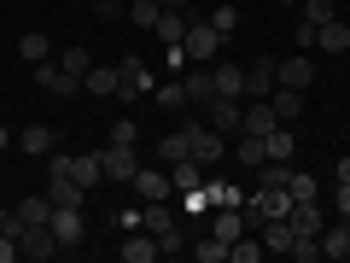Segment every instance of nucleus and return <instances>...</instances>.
I'll return each instance as SVG.
<instances>
[{
    "label": "nucleus",
    "instance_id": "nucleus-1",
    "mask_svg": "<svg viewBox=\"0 0 350 263\" xmlns=\"http://www.w3.org/2000/svg\"><path fill=\"white\" fill-rule=\"evenodd\" d=\"M59 234H53V223H24L18 228V258H29V263H47V258H59Z\"/></svg>",
    "mask_w": 350,
    "mask_h": 263
},
{
    "label": "nucleus",
    "instance_id": "nucleus-2",
    "mask_svg": "<svg viewBox=\"0 0 350 263\" xmlns=\"http://www.w3.org/2000/svg\"><path fill=\"white\" fill-rule=\"evenodd\" d=\"M181 47H187V59H193V64H211L216 53H222V36H216L204 18H187V36H181Z\"/></svg>",
    "mask_w": 350,
    "mask_h": 263
},
{
    "label": "nucleus",
    "instance_id": "nucleus-3",
    "mask_svg": "<svg viewBox=\"0 0 350 263\" xmlns=\"http://www.w3.org/2000/svg\"><path fill=\"white\" fill-rule=\"evenodd\" d=\"M100 170H105V181H135V170H140V152L135 147H117V140H105V152H100Z\"/></svg>",
    "mask_w": 350,
    "mask_h": 263
},
{
    "label": "nucleus",
    "instance_id": "nucleus-4",
    "mask_svg": "<svg viewBox=\"0 0 350 263\" xmlns=\"http://www.w3.org/2000/svg\"><path fill=\"white\" fill-rule=\"evenodd\" d=\"M29 71H36V88H47V94H64V100H70V94H82V82H76L59 59H41V64H29Z\"/></svg>",
    "mask_w": 350,
    "mask_h": 263
},
{
    "label": "nucleus",
    "instance_id": "nucleus-5",
    "mask_svg": "<svg viewBox=\"0 0 350 263\" xmlns=\"http://www.w3.org/2000/svg\"><path fill=\"white\" fill-rule=\"evenodd\" d=\"M163 170H170V188L181 193V199H187V193H199L204 181H211V170H204L199 158H175V164H163Z\"/></svg>",
    "mask_w": 350,
    "mask_h": 263
},
{
    "label": "nucleus",
    "instance_id": "nucleus-6",
    "mask_svg": "<svg viewBox=\"0 0 350 263\" xmlns=\"http://www.w3.org/2000/svg\"><path fill=\"white\" fill-rule=\"evenodd\" d=\"M275 82H280V59L245 64V100H269V94H275Z\"/></svg>",
    "mask_w": 350,
    "mask_h": 263
},
{
    "label": "nucleus",
    "instance_id": "nucleus-7",
    "mask_svg": "<svg viewBox=\"0 0 350 263\" xmlns=\"http://www.w3.org/2000/svg\"><path fill=\"white\" fill-rule=\"evenodd\" d=\"M129 188H135V199H140V205H152V199H170V193H175V188H170V170H152V164H140Z\"/></svg>",
    "mask_w": 350,
    "mask_h": 263
},
{
    "label": "nucleus",
    "instance_id": "nucleus-8",
    "mask_svg": "<svg viewBox=\"0 0 350 263\" xmlns=\"http://www.w3.org/2000/svg\"><path fill=\"white\" fill-rule=\"evenodd\" d=\"M193 158L211 170V164H222L228 158V135H216L211 123H193Z\"/></svg>",
    "mask_w": 350,
    "mask_h": 263
},
{
    "label": "nucleus",
    "instance_id": "nucleus-9",
    "mask_svg": "<svg viewBox=\"0 0 350 263\" xmlns=\"http://www.w3.org/2000/svg\"><path fill=\"white\" fill-rule=\"evenodd\" d=\"M211 82H216V100H245V64H234V59L211 64Z\"/></svg>",
    "mask_w": 350,
    "mask_h": 263
},
{
    "label": "nucleus",
    "instance_id": "nucleus-10",
    "mask_svg": "<svg viewBox=\"0 0 350 263\" xmlns=\"http://www.w3.org/2000/svg\"><path fill=\"white\" fill-rule=\"evenodd\" d=\"M117 82H123V88H117L123 100H135V94H146V88H152V71L140 64V53H129V59H117Z\"/></svg>",
    "mask_w": 350,
    "mask_h": 263
},
{
    "label": "nucleus",
    "instance_id": "nucleus-11",
    "mask_svg": "<svg viewBox=\"0 0 350 263\" xmlns=\"http://www.w3.org/2000/svg\"><path fill=\"white\" fill-rule=\"evenodd\" d=\"M286 223H292V234H321V228H327V211H321V199H292Z\"/></svg>",
    "mask_w": 350,
    "mask_h": 263
},
{
    "label": "nucleus",
    "instance_id": "nucleus-12",
    "mask_svg": "<svg viewBox=\"0 0 350 263\" xmlns=\"http://www.w3.org/2000/svg\"><path fill=\"white\" fill-rule=\"evenodd\" d=\"M117 251H123V263H152V258H163V246H158L152 228H129V240H123Z\"/></svg>",
    "mask_w": 350,
    "mask_h": 263
},
{
    "label": "nucleus",
    "instance_id": "nucleus-13",
    "mask_svg": "<svg viewBox=\"0 0 350 263\" xmlns=\"http://www.w3.org/2000/svg\"><path fill=\"white\" fill-rule=\"evenodd\" d=\"M257 234H262V251H269V258H286V251H292V240H298L286 216H269V223H262Z\"/></svg>",
    "mask_w": 350,
    "mask_h": 263
},
{
    "label": "nucleus",
    "instance_id": "nucleus-14",
    "mask_svg": "<svg viewBox=\"0 0 350 263\" xmlns=\"http://www.w3.org/2000/svg\"><path fill=\"white\" fill-rule=\"evenodd\" d=\"M269 105H275V117H280V123H298V117H304V105H310V94H304V88H280V82H275Z\"/></svg>",
    "mask_w": 350,
    "mask_h": 263
},
{
    "label": "nucleus",
    "instance_id": "nucleus-15",
    "mask_svg": "<svg viewBox=\"0 0 350 263\" xmlns=\"http://www.w3.org/2000/svg\"><path fill=\"white\" fill-rule=\"evenodd\" d=\"M181 88H187V105H211L216 100V82H211L204 64H187V71H181Z\"/></svg>",
    "mask_w": 350,
    "mask_h": 263
},
{
    "label": "nucleus",
    "instance_id": "nucleus-16",
    "mask_svg": "<svg viewBox=\"0 0 350 263\" xmlns=\"http://www.w3.org/2000/svg\"><path fill=\"white\" fill-rule=\"evenodd\" d=\"M228 158H239V164H251V170H262V164H269V135H234Z\"/></svg>",
    "mask_w": 350,
    "mask_h": 263
},
{
    "label": "nucleus",
    "instance_id": "nucleus-17",
    "mask_svg": "<svg viewBox=\"0 0 350 263\" xmlns=\"http://www.w3.org/2000/svg\"><path fill=\"white\" fill-rule=\"evenodd\" d=\"M239 117H245V100H211V129L234 140L239 135Z\"/></svg>",
    "mask_w": 350,
    "mask_h": 263
},
{
    "label": "nucleus",
    "instance_id": "nucleus-18",
    "mask_svg": "<svg viewBox=\"0 0 350 263\" xmlns=\"http://www.w3.org/2000/svg\"><path fill=\"white\" fill-rule=\"evenodd\" d=\"M280 117H275V105L269 100H245V117H239V135H269Z\"/></svg>",
    "mask_w": 350,
    "mask_h": 263
},
{
    "label": "nucleus",
    "instance_id": "nucleus-19",
    "mask_svg": "<svg viewBox=\"0 0 350 263\" xmlns=\"http://www.w3.org/2000/svg\"><path fill=\"white\" fill-rule=\"evenodd\" d=\"M53 234H59V246H76L82 240V205H53Z\"/></svg>",
    "mask_w": 350,
    "mask_h": 263
},
{
    "label": "nucleus",
    "instance_id": "nucleus-20",
    "mask_svg": "<svg viewBox=\"0 0 350 263\" xmlns=\"http://www.w3.org/2000/svg\"><path fill=\"white\" fill-rule=\"evenodd\" d=\"M158 158H163V164H175V158H193V123H175L170 135L158 140Z\"/></svg>",
    "mask_w": 350,
    "mask_h": 263
},
{
    "label": "nucleus",
    "instance_id": "nucleus-21",
    "mask_svg": "<svg viewBox=\"0 0 350 263\" xmlns=\"http://www.w3.org/2000/svg\"><path fill=\"white\" fill-rule=\"evenodd\" d=\"M345 47H350V24H345V18L315 24V53H345Z\"/></svg>",
    "mask_w": 350,
    "mask_h": 263
},
{
    "label": "nucleus",
    "instance_id": "nucleus-22",
    "mask_svg": "<svg viewBox=\"0 0 350 263\" xmlns=\"http://www.w3.org/2000/svg\"><path fill=\"white\" fill-rule=\"evenodd\" d=\"M280 88H304V94H310L315 88V59H280Z\"/></svg>",
    "mask_w": 350,
    "mask_h": 263
},
{
    "label": "nucleus",
    "instance_id": "nucleus-23",
    "mask_svg": "<svg viewBox=\"0 0 350 263\" xmlns=\"http://www.w3.org/2000/svg\"><path fill=\"white\" fill-rule=\"evenodd\" d=\"M117 88H123L117 82V64H94V71L82 76V94H94V100H111Z\"/></svg>",
    "mask_w": 350,
    "mask_h": 263
},
{
    "label": "nucleus",
    "instance_id": "nucleus-24",
    "mask_svg": "<svg viewBox=\"0 0 350 263\" xmlns=\"http://www.w3.org/2000/svg\"><path fill=\"white\" fill-rule=\"evenodd\" d=\"M211 234L234 246V240L245 234V211H239V205H216V223H211Z\"/></svg>",
    "mask_w": 350,
    "mask_h": 263
},
{
    "label": "nucleus",
    "instance_id": "nucleus-25",
    "mask_svg": "<svg viewBox=\"0 0 350 263\" xmlns=\"http://www.w3.org/2000/svg\"><path fill=\"white\" fill-rule=\"evenodd\" d=\"M321 258H327V263H345V258H350V228H345V223H327V228H321Z\"/></svg>",
    "mask_w": 350,
    "mask_h": 263
},
{
    "label": "nucleus",
    "instance_id": "nucleus-26",
    "mask_svg": "<svg viewBox=\"0 0 350 263\" xmlns=\"http://www.w3.org/2000/svg\"><path fill=\"white\" fill-rule=\"evenodd\" d=\"M47 199H53V205H82L88 188L76 181V175H47Z\"/></svg>",
    "mask_w": 350,
    "mask_h": 263
},
{
    "label": "nucleus",
    "instance_id": "nucleus-27",
    "mask_svg": "<svg viewBox=\"0 0 350 263\" xmlns=\"http://www.w3.org/2000/svg\"><path fill=\"white\" fill-rule=\"evenodd\" d=\"M12 216H18V228H24V223H53V199H47V193H29V199L12 205Z\"/></svg>",
    "mask_w": 350,
    "mask_h": 263
},
{
    "label": "nucleus",
    "instance_id": "nucleus-28",
    "mask_svg": "<svg viewBox=\"0 0 350 263\" xmlns=\"http://www.w3.org/2000/svg\"><path fill=\"white\" fill-rule=\"evenodd\" d=\"M152 36H158L163 47H181V36H187V12H158V24H152Z\"/></svg>",
    "mask_w": 350,
    "mask_h": 263
},
{
    "label": "nucleus",
    "instance_id": "nucleus-29",
    "mask_svg": "<svg viewBox=\"0 0 350 263\" xmlns=\"http://www.w3.org/2000/svg\"><path fill=\"white\" fill-rule=\"evenodd\" d=\"M18 147H24V152H53V147H59V129H53V123H29L24 135H18Z\"/></svg>",
    "mask_w": 350,
    "mask_h": 263
},
{
    "label": "nucleus",
    "instance_id": "nucleus-30",
    "mask_svg": "<svg viewBox=\"0 0 350 263\" xmlns=\"http://www.w3.org/2000/svg\"><path fill=\"white\" fill-rule=\"evenodd\" d=\"M70 175L82 181V188H100V181H105V170H100V152H82V158L70 152Z\"/></svg>",
    "mask_w": 350,
    "mask_h": 263
},
{
    "label": "nucleus",
    "instance_id": "nucleus-31",
    "mask_svg": "<svg viewBox=\"0 0 350 263\" xmlns=\"http://www.w3.org/2000/svg\"><path fill=\"white\" fill-rule=\"evenodd\" d=\"M292 152H298V135H292V123H275V129H269V158L292 164Z\"/></svg>",
    "mask_w": 350,
    "mask_h": 263
},
{
    "label": "nucleus",
    "instance_id": "nucleus-32",
    "mask_svg": "<svg viewBox=\"0 0 350 263\" xmlns=\"http://www.w3.org/2000/svg\"><path fill=\"white\" fill-rule=\"evenodd\" d=\"M152 100H158L163 112H181V105H187V88H181V76H170V82H158V88H152Z\"/></svg>",
    "mask_w": 350,
    "mask_h": 263
},
{
    "label": "nucleus",
    "instance_id": "nucleus-33",
    "mask_svg": "<svg viewBox=\"0 0 350 263\" xmlns=\"http://www.w3.org/2000/svg\"><path fill=\"white\" fill-rule=\"evenodd\" d=\"M269 251H262V240H251V234H239L234 246H228V263H262Z\"/></svg>",
    "mask_w": 350,
    "mask_h": 263
},
{
    "label": "nucleus",
    "instance_id": "nucleus-34",
    "mask_svg": "<svg viewBox=\"0 0 350 263\" xmlns=\"http://www.w3.org/2000/svg\"><path fill=\"white\" fill-rule=\"evenodd\" d=\"M53 59H59V64H64V71H70V76H76V82H82V76H88V71H94V59H88V47H64V53H53Z\"/></svg>",
    "mask_w": 350,
    "mask_h": 263
},
{
    "label": "nucleus",
    "instance_id": "nucleus-35",
    "mask_svg": "<svg viewBox=\"0 0 350 263\" xmlns=\"http://www.w3.org/2000/svg\"><path fill=\"white\" fill-rule=\"evenodd\" d=\"M18 53H24V59H29V64H41V59H53V41H47V36H41V29H29V36H24V41H18Z\"/></svg>",
    "mask_w": 350,
    "mask_h": 263
},
{
    "label": "nucleus",
    "instance_id": "nucleus-36",
    "mask_svg": "<svg viewBox=\"0 0 350 263\" xmlns=\"http://www.w3.org/2000/svg\"><path fill=\"white\" fill-rule=\"evenodd\" d=\"M140 228H152V234L175 228V216H170V199H152V205H146V216H140Z\"/></svg>",
    "mask_w": 350,
    "mask_h": 263
},
{
    "label": "nucleus",
    "instance_id": "nucleus-37",
    "mask_svg": "<svg viewBox=\"0 0 350 263\" xmlns=\"http://www.w3.org/2000/svg\"><path fill=\"white\" fill-rule=\"evenodd\" d=\"M204 24H211V29H216V36H222V41H228V36H234V24H239V18H234V6H222V0H216L211 12H204Z\"/></svg>",
    "mask_w": 350,
    "mask_h": 263
},
{
    "label": "nucleus",
    "instance_id": "nucleus-38",
    "mask_svg": "<svg viewBox=\"0 0 350 263\" xmlns=\"http://www.w3.org/2000/svg\"><path fill=\"white\" fill-rule=\"evenodd\" d=\"M193 258H199V263H228V240H216V234H204L199 246H193Z\"/></svg>",
    "mask_w": 350,
    "mask_h": 263
},
{
    "label": "nucleus",
    "instance_id": "nucleus-39",
    "mask_svg": "<svg viewBox=\"0 0 350 263\" xmlns=\"http://www.w3.org/2000/svg\"><path fill=\"white\" fill-rule=\"evenodd\" d=\"M158 12H163L158 0H129V24H140V29H152V24H158Z\"/></svg>",
    "mask_w": 350,
    "mask_h": 263
},
{
    "label": "nucleus",
    "instance_id": "nucleus-40",
    "mask_svg": "<svg viewBox=\"0 0 350 263\" xmlns=\"http://www.w3.org/2000/svg\"><path fill=\"white\" fill-rule=\"evenodd\" d=\"M304 18H310V24H327V18H338V6L333 0H304Z\"/></svg>",
    "mask_w": 350,
    "mask_h": 263
},
{
    "label": "nucleus",
    "instance_id": "nucleus-41",
    "mask_svg": "<svg viewBox=\"0 0 350 263\" xmlns=\"http://www.w3.org/2000/svg\"><path fill=\"white\" fill-rule=\"evenodd\" d=\"M286 193H292V199H315V175H304V170H292V181H286Z\"/></svg>",
    "mask_w": 350,
    "mask_h": 263
},
{
    "label": "nucleus",
    "instance_id": "nucleus-42",
    "mask_svg": "<svg viewBox=\"0 0 350 263\" xmlns=\"http://www.w3.org/2000/svg\"><path fill=\"white\" fill-rule=\"evenodd\" d=\"M111 140H117V147H135V140H140L135 117H117V123H111Z\"/></svg>",
    "mask_w": 350,
    "mask_h": 263
},
{
    "label": "nucleus",
    "instance_id": "nucleus-43",
    "mask_svg": "<svg viewBox=\"0 0 350 263\" xmlns=\"http://www.w3.org/2000/svg\"><path fill=\"white\" fill-rule=\"evenodd\" d=\"M94 18H105V24H117V18H123V0H94Z\"/></svg>",
    "mask_w": 350,
    "mask_h": 263
},
{
    "label": "nucleus",
    "instance_id": "nucleus-44",
    "mask_svg": "<svg viewBox=\"0 0 350 263\" xmlns=\"http://www.w3.org/2000/svg\"><path fill=\"white\" fill-rule=\"evenodd\" d=\"M47 175H70V152H47Z\"/></svg>",
    "mask_w": 350,
    "mask_h": 263
},
{
    "label": "nucleus",
    "instance_id": "nucleus-45",
    "mask_svg": "<svg viewBox=\"0 0 350 263\" xmlns=\"http://www.w3.org/2000/svg\"><path fill=\"white\" fill-rule=\"evenodd\" d=\"M333 211L350 216V181H338V188H333Z\"/></svg>",
    "mask_w": 350,
    "mask_h": 263
},
{
    "label": "nucleus",
    "instance_id": "nucleus-46",
    "mask_svg": "<svg viewBox=\"0 0 350 263\" xmlns=\"http://www.w3.org/2000/svg\"><path fill=\"white\" fill-rule=\"evenodd\" d=\"M298 53H315V24H310V18L298 24Z\"/></svg>",
    "mask_w": 350,
    "mask_h": 263
},
{
    "label": "nucleus",
    "instance_id": "nucleus-47",
    "mask_svg": "<svg viewBox=\"0 0 350 263\" xmlns=\"http://www.w3.org/2000/svg\"><path fill=\"white\" fill-rule=\"evenodd\" d=\"M158 246H163V258H175V251H181V234H175V228H163V234H158Z\"/></svg>",
    "mask_w": 350,
    "mask_h": 263
},
{
    "label": "nucleus",
    "instance_id": "nucleus-48",
    "mask_svg": "<svg viewBox=\"0 0 350 263\" xmlns=\"http://www.w3.org/2000/svg\"><path fill=\"white\" fill-rule=\"evenodd\" d=\"M18 258V234H0V263H12Z\"/></svg>",
    "mask_w": 350,
    "mask_h": 263
},
{
    "label": "nucleus",
    "instance_id": "nucleus-49",
    "mask_svg": "<svg viewBox=\"0 0 350 263\" xmlns=\"http://www.w3.org/2000/svg\"><path fill=\"white\" fill-rule=\"evenodd\" d=\"M333 181H350V152H345V158L333 164Z\"/></svg>",
    "mask_w": 350,
    "mask_h": 263
},
{
    "label": "nucleus",
    "instance_id": "nucleus-50",
    "mask_svg": "<svg viewBox=\"0 0 350 263\" xmlns=\"http://www.w3.org/2000/svg\"><path fill=\"white\" fill-rule=\"evenodd\" d=\"M158 6H163V12H187L193 0H158Z\"/></svg>",
    "mask_w": 350,
    "mask_h": 263
},
{
    "label": "nucleus",
    "instance_id": "nucleus-51",
    "mask_svg": "<svg viewBox=\"0 0 350 263\" xmlns=\"http://www.w3.org/2000/svg\"><path fill=\"white\" fill-rule=\"evenodd\" d=\"M6 147H12V135H6V123H0V152H6Z\"/></svg>",
    "mask_w": 350,
    "mask_h": 263
},
{
    "label": "nucleus",
    "instance_id": "nucleus-52",
    "mask_svg": "<svg viewBox=\"0 0 350 263\" xmlns=\"http://www.w3.org/2000/svg\"><path fill=\"white\" fill-rule=\"evenodd\" d=\"M280 6H304V0H280Z\"/></svg>",
    "mask_w": 350,
    "mask_h": 263
},
{
    "label": "nucleus",
    "instance_id": "nucleus-53",
    "mask_svg": "<svg viewBox=\"0 0 350 263\" xmlns=\"http://www.w3.org/2000/svg\"><path fill=\"white\" fill-rule=\"evenodd\" d=\"M338 223H345V228H350V216H338Z\"/></svg>",
    "mask_w": 350,
    "mask_h": 263
}]
</instances>
